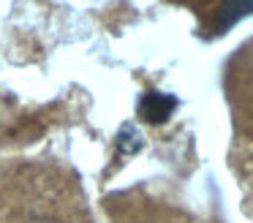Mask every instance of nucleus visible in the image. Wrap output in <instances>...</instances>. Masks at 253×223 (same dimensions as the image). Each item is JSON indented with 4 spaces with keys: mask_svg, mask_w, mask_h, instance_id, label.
Masks as SVG:
<instances>
[{
    "mask_svg": "<svg viewBox=\"0 0 253 223\" xmlns=\"http://www.w3.org/2000/svg\"><path fill=\"white\" fill-rule=\"evenodd\" d=\"M253 14V0H223L218 14V33H226L234 22Z\"/></svg>",
    "mask_w": 253,
    "mask_h": 223,
    "instance_id": "nucleus-2",
    "label": "nucleus"
},
{
    "mask_svg": "<svg viewBox=\"0 0 253 223\" xmlns=\"http://www.w3.org/2000/svg\"><path fill=\"white\" fill-rule=\"evenodd\" d=\"M177 106V98L166 95V92H147L139 101V117H144L147 123H166L171 117Z\"/></svg>",
    "mask_w": 253,
    "mask_h": 223,
    "instance_id": "nucleus-1",
    "label": "nucleus"
}]
</instances>
